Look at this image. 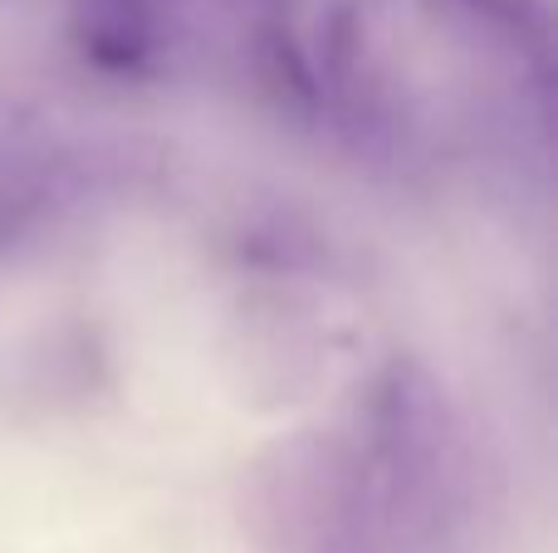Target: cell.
Instances as JSON below:
<instances>
[{
	"instance_id": "obj_1",
	"label": "cell",
	"mask_w": 558,
	"mask_h": 553,
	"mask_svg": "<svg viewBox=\"0 0 558 553\" xmlns=\"http://www.w3.org/2000/svg\"><path fill=\"white\" fill-rule=\"evenodd\" d=\"M357 495L387 515L432 509L461 470V421L441 382L416 358H397L367 402V437L357 451Z\"/></svg>"
},
{
	"instance_id": "obj_2",
	"label": "cell",
	"mask_w": 558,
	"mask_h": 553,
	"mask_svg": "<svg viewBox=\"0 0 558 553\" xmlns=\"http://www.w3.org/2000/svg\"><path fill=\"white\" fill-rule=\"evenodd\" d=\"M69 39L98 74L137 78L162 59L167 0H69Z\"/></svg>"
},
{
	"instance_id": "obj_3",
	"label": "cell",
	"mask_w": 558,
	"mask_h": 553,
	"mask_svg": "<svg viewBox=\"0 0 558 553\" xmlns=\"http://www.w3.org/2000/svg\"><path fill=\"white\" fill-rule=\"evenodd\" d=\"M465 10H475V15H485L490 25L510 29V35H534V10L530 0H461Z\"/></svg>"
}]
</instances>
